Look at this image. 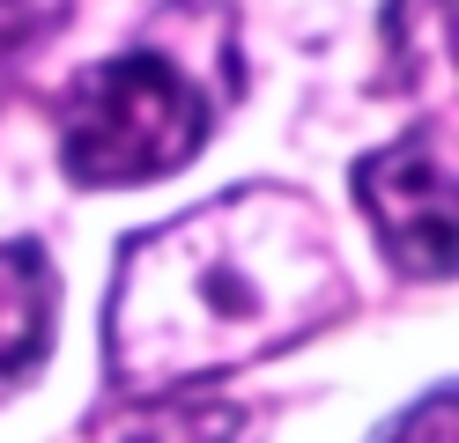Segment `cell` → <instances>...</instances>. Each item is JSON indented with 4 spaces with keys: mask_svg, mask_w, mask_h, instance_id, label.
Instances as JSON below:
<instances>
[{
    "mask_svg": "<svg viewBox=\"0 0 459 443\" xmlns=\"http://www.w3.org/2000/svg\"><path fill=\"white\" fill-rule=\"evenodd\" d=\"M356 311L319 200L297 185H230L126 236L104 295L111 392H200L245 362L297 354Z\"/></svg>",
    "mask_w": 459,
    "mask_h": 443,
    "instance_id": "1",
    "label": "cell"
},
{
    "mask_svg": "<svg viewBox=\"0 0 459 443\" xmlns=\"http://www.w3.org/2000/svg\"><path fill=\"white\" fill-rule=\"evenodd\" d=\"M245 89L238 15L222 0H170L141 38L82 67L60 97V170L82 192L178 177L215 141L222 104Z\"/></svg>",
    "mask_w": 459,
    "mask_h": 443,
    "instance_id": "2",
    "label": "cell"
},
{
    "mask_svg": "<svg viewBox=\"0 0 459 443\" xmlns=\"http://www.w3.org/2000/svg\"><path fill=\"white\" fill-rule=\"evenodd\" d=\"M349 192L400 281L437 288L452 274V118H422L415 133L356 156Z\"/></svg>",
    "mask_w": 459,
    "mask_h": 443,
    "instance_id": "3",
    "label": "cell"
},
{
    "mask_svg": "<svg viewBox=\"0 0 459 443\" xmlns=\"http://www.w3.org/2000/svg\"><path fill=\"white\" fill-rule=\"evenodd\" d=\"M267 413L215 392H119V406H97L90 443H260Z\"/></svg>",
    "mask_w": 459,
    "mask_h": 443,
    "instance_id": "4",
    "label": "cell"
},
{
    "mask_svg": "<svg viewBox=\"0 0 459 443\" xmlns=\"http://www.w3.org/2000/svg\"><path fill=\"white\" fill-rule=\"evenodd\" d=\"M52 325H60V266L38 236H8L0 244V392L45 370Z\"/></svg>",
    "mask_w": 459,
    "mask_h": 443,
    "instance_id": "5",
    "label": "cell"
},
{
    "mask_svg": "<svg viewBox=\"0 0 459 443\" xmlns=\"http://www.w3.org/2000/svg\"><path fill=\"white\" fill-rule=\"evenodd\" d=\"M452 59V0H385V89H415Z\"/></svg>",
    "mask_w": 459,
    "mask_h": 443,
    "instance_id": "6",
    "label": "cell"
},
{
    "mask_svg": "<svg viewBox=\"0 0 459 443\" xmlns=\"http://www.w3.org/2000/svg\"><path fill=\"white\" fill-rule=\"evenodd\" d=\"M74 22V0H0V89Z\"/></svg>",
    "mask_w": 459,
    "mask_h": 443,
    "instance_id": "7",
    "label": "cell"
},
{
    "mask_svg": "<svg viewBox=\"0 0 459 443\" xmlns=\"http://www.w3.org/2000/svg\"><path fill=\"white\" fill-rule=\"evenodd\" d=\"M370 443H452V384H437L422 406L408 413H393V422L370 436Z\"/></svg>",
    "mask_w": 459,
    "mask_h": 443,
    "instance_id": "8",
    "label": "cell"
}]
</instances>
